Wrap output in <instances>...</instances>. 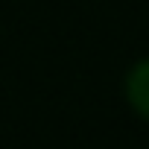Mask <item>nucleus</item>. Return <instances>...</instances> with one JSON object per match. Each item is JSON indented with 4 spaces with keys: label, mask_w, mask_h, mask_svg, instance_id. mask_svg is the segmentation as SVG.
<instances>
[{
    "label": "nucleus",
    "mask_w": 149,
    "mask_h": 149,
    "mask_svg": "<svg viewBox=\"0 0 149 149\" xmlns=\"http://www.w3.org/2000/svg\"><path fill=\"white\" fill-rule=\"evenodd\" d=\"M123 97L129 102V108L149 123V56L137 58L123 79Z\"/></svg>",
    "instance_id": "1"
}]
</instances>
